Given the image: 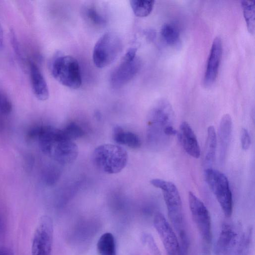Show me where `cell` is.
Returning a JSON list of instances; mask_svg holds the SVG:
<instances>
[{
    "mask_svg": "<svg viewBox=\"0 0 255 255\" xmlns=\"http://www.w3.org/2000/svg\"><path fill=\"white\" fill-rule=\"evenodd\" d=\"M174 119L173 109L167 100H160L153 106L148 115L147 128V139L152 148L163 149L177 134Z\"/></svg>",
    "mask_w": 255,
    "mask_h": 255,
    "instance_id": "1",
    "label": "cell"
},
{
    "mask_svg": "<svg viewBox=\"0 0 255 255\" xmlns=\"http://www.w3.org/2000/svg\"><path fill=\"white\" fill-rule=\"evenodd\" d=\"M151 184L162 191L169 218L180 236L182 245L187 244V238L184 228L182 204L181 197L175 185L161 179H153Z\"/></svg>",
    "mask_w": 255,
    "mask_h": 255,
    "instance_id": "2",
    "label": "cell"
},
{
    "mask_svg": "<svg viewBox=\"0 0 255 255\" xmlns=\"http://www.w3.org/2000/svg\"><path fill=\"white\" fill-rule=\"evenodd\" d=\"M96 166L109 174L121 172L128 161L127 151L123 147L113 144H104L97 147L93 154Z\"/></svg>",
    "mask_w": 255,
    "mask_h": 255,
    "instance_id": "3",
    "label": "cell"
},
{
    "mask_svg": "<svg viewBox=\"0 0 255 255\" xmlns=\"http://www.w3.org/2000/svg\"><path fill=\"white\" fill-rule=\"evenodd\" d=\"M51 73L59 83L69 88L77 89L82 84L79 63L71 56L61 55L56 58L52 64Z\"/></svg>",
    "mask_w": 255,
    "mask_h": 255,
    "instance_id": "4",
    "label": "cell"
},
{
    "mask_svg": "<svg viewBox=\"0 0 255 255\" xmlns=\"http://www.w3.org/2000/svg\"><path fill=\"white\" fill-rule=\"evenodd\" d=\"M122 42L116 33L108 32L97 40L93 51V60L99 68L108 66L117 58L122 50Z\"/></svg>",
    "mask_w": 255,
    "mask_h": 255,
    "instance_id": "5",
    "label": "cell"
},
{
    "mask_svg": "<svg viewBox=\"0 0 255 255\" xmlns=\"http://www.w3.org/2000/svg\"><path fill=\"white\" fill-rule=\"evenodd\" d=\"M206 181L215 196L225 215L229 217L233 212V198L229 182L222 172L212 168L204 171Z\"/></svg>",
    "mask_w": 255,
    "mask_h": 255,
    "instance_id": "6",
    "label": "cell"
},
{
    "mask_svg": "<svg viewBox=\"0 0 255 255\" xmlns=\"http://www.w3.org/2000/svg\"><path fill=\"white\" fill-rule=\"evenodd\" d=\"M188 201L193 220L202 240L204 252L208 254L212 242L209 212L202 201L191 191L188 194Z\"/></svg>",
    "mask_w": 255,
    "mask_h": 255,
    "instance_id": "7",
    "label": "cell"
},
{
    "mask_svg": "<svg viewBox=\"0 0 255 255\" xmlns=\"http://www.w3.org/2000/svg\"><path fill=\"white\" fill-rule=\"evenodd\" d=\"M53 225L51 218L43 216L37 224L31 246V255H51Z\"/></svg>",
    "mask_w": 255,
    "mask_h": 255,
    "instance_id": "8",
    "label": "cell"
},
{
    "mask_svg": "<svg viewBox=\"0 0 255 255\" xmlns=\"http://www.w3.org/2000/svg\"><path fill=\"white\" fill-rule=\"evenodd\" d=\"M48 154L61 164L72 163L78 155V147L73 141L66 138L62 129H56Z\"/></svg>",
    "mask_w": 255,
    "mask_h": 255,
    "instance_id": "9",
    "label": "cell"
},
{
    "mask_svg": "<svg viewBox=\"0 0 255 255\" xmlns=\"http://www.w3.org/2000/svg\"><path fill=\"white\" fill-rule=\"evenodd\" d=\"M153 225L168 255H183L178 239L162 214L158 212L155 215Z\"/></svg>",
    "mask_w": 255,
    "mask_h": 255,
    "instance_id": "10",
    "label": "cell"
},
{
    "mask_svg": "<svg viewBox=\"0 0 255 255\" xmlns=\"http://www.w3.org/2000/svg\"><path fill=\"white\" fill-rule=\"evenodd\" d=\"M140 67L141 61L137 56L132 60L123 59L111 73L110 79L111 86L116 89L124 86L136 75Z\"/></svg>",
    "mask_w": 255,
    "mask_h": 255,
    "instance_id": "11",
    "label": "cell"
},
{
    "mask_svg": "<svg viewBox=\"0 0 255 255\" xmlns=\"http://www.w3.org/2000/svg\"><path fill=\"white\" fill-rule=\"evenodd\" d=\"M239 234L234 227L224 224L215 246L216 255H234L239 248Z\"/></svg>",
    "mask_w": 255,
    "mask_h": 255,
    "instance_id": "12",
    "label": "cell"
},
{
    "mask_svg": "<svg viewBox=\"0 0 255 255\" xmlns=\"http://www.w3.org/2000/svg\"><path fill=\"white\" fill-rule=\"evenodd\" d=\"M222 42L219 37L213 40L204 77V84L206 87L212 85L215 81L218 74L222 55Z\"/></svg>",
    "mask_w": 255,
    "mask_h": 255,
    "instance_id": "13",
    "label": "cell"
},
{
    "mask_svg": "<svg viewBox=\"0 0 255 255\" xmlns=\"http://www.w3.org/2000/svg\"><path fill=\"white\" fill-rule=\"evenodd\" d=\"M178 139L186 152L194 158H198L200 156V149L195 135L190 125L183 122L177 133Z\"/></svg>",
    "mask_w": 255,
    "mask_h": 255,
    "instance_id": "14",
    "label": "cell"
},
{
    "mask_svg": "<svg viewBox=\"0 0 255 255\" xmlns=\"http://www.w3.org/2000/svg\"><path fill=\"white\" fill-rule=\"evenodd\" d=\"M30 73L34 95L39 100H46L49 95L47 83L38 67L32 62L30 63Z\"/></svg>",
    "mask_w": 255,
    "mask_h": 255,
    "instance_id": "15",
    "label": "cell"
},
{
    "mask_svg": "<svg viewBox=\"0 0 255 255\" xmlns=\"http://www.w3.org/2000/svg\"><path fill=\"white\" fill-rule=\"evenodd\" d=\"M232 130V118L230 115L226 114L223 116L221 118L218 133L220 158L221 161H223L225 158L230 142Z\"/></svg>",
    "mask_w": 255,
    "mask_h": 255,
    "instance_id": "16",
    "label": "cell"
},
{
    "mask_svg": "<svg viewBox=\"0 0 255 255\" xmlns=\"http://www.w3.org/2000/svg\"><path fill=\"white\" fill-rule=\"evenodd\" d=\"M217 144V138L215 128L210 126L207 129V136L206 141L204 164L206 168H212L214 163Z\"/></svg>",
    "mask_w": 255,
    "mask_h": 255,
    "instance_id": "17",
    "label": "cell"
},
{
    "mask_svg": "<svg viewBox=\"0 0 255 255\" xmlns=\"http://www.w3.org/2000/svg\"><path fill=\"white\" fill-rule=\"evenodd\" d=\"M113 139L117 143L126 145L131 148H138L141 145L140 139L137 134L130 131H125L119 126L114 128Z\"/></svg>",
    "mask_w": 255,
    "mask_h": 255,
    "instance_id": "18",
    "label": "cell"
},
{
    "mask_svg": "<svg viewBox=\"0 0 255 255\" xmlns=\"http://www.w3.org/2000/svg\"><path fill=\"white\" fill-rule=\"evenodd\" d=\"M97 251L100 255H116L114 237L110 233L103 234L97 243Z\"/></svg>",
    "mask_w": 255,
    "mask_h": 255,
    "instance_id": "19",
    "label": "cell"
},
{
    "mask_svg": "<svg viewBox=\"0 0 255 255\" xmlns=\"http://www.w3.org/2000/svg\"><path fill=\"white\" fill-rule=\"evenodd\" d=\"M241 6L248 30L253 34L255 27V1L242 0Z\"/></svg>",
    "mask_w": 255,
    "mask_h": 255,
    "instance_id": "20",
    "label": "cell"
},
{
    "mask_svg": "<svg viewBox=\"0 0 255 255\" xmlns=\"http://www.w3.org/2000/svg\"><path fill=\"white\" fill-rule=\"evenodd\" d=\"M154 1L144 0H131L130 5L134 14L137 17L148 16L152 11Z\"/></svg>",
    "mask_w": 255,
    "mask_h": 255,
    "instance_id": "21",
    "label": "cell"
},
{
    "mask_svg": "<svg viewBox=\"0 0 255 255\" xmlns=\"http://www.w3.org/2000/svg\"><path fill=\"white\" fill-rule=\"evenodd\" d=\"M82 13L86 20L95 26L102 27L106 23L105 17L95 6H85L82 10Z\"/></svg>",
    "mask_w": 255,
    "mask_h": 255,
    "instance_id": "22",
    "label": "cell"
},
{
    "mask_svg": "<svg viewBox=\"0 0 255 255\" xmlns=\"http://www.w3.org/2000/svg\"><path fill=\"white\" fill-rule=\"evenodd\" d=\"M161 35L164 41L171 46L176 44L180 38V33L176 26L171 23H165L161 29Z\"/></svg>",
    "mask_w": 255,
    "mask_h": 255,
    "instance_id": "23",
    "label": "cell"
},
{
    "mask_svg": "<svg viewBox=\"0 0 255 255\" xmlns=\"http://www.w3.org/2000/svg\"><path fill=\"white\" fill-rule=\"evenodd\" d=\"M62 131L66 138L73 141L83 136L85 133L80 126L73 122L67 125Z\"/></svg>",
    "mask_w": 255,
    "mask_h": 255,
    "instance_id": "24",
    "label": "cell"
},
{
    "mask_svg": "<svg viewBox=\"0 0 255 255\" xmlns=\"http://www.w3.org/2000/svg\"><path fill=\"white\" fill-rule=\"evenodd\" d=\"M142 240L154 255H160L159 250L152 237L149 234H144Z\"/></svg>",
    "mask_w": 255,
    "mask_h": 255,
    "instance_id": "25",
    "label": "cell"
},
{
    "mask_svg": "<svg viewBox=\"0 0 255 255\" xmlns=\"http://www.w3.org/2000/svg\"><path fill=\"white\" fill-rule=\"evenodd\" d=\"M12 110V105L9 100L0 93V111L5 114H9Z\"/></svg>",
    "mask_w": 255,
    "mask_h": 255,
    "instance_id": "26",
    "label": "cell"
},
{
    "mask_svg": "<svg viewBox=\"0 0 255 255\" xmlns=\"http://www.w3.org/2000/svg\"><path fill=\"white\" fill-rule=\"evenodd\" d=\"M241 142L242 149L244 150H248L251 146L250 135L248 130L245 128H243L241 131Z\"/></svg>",
    "mask_w": 255,
    "mask_h": 255,
    "instance_id": "27",
    "label": "cell"
},
{
    "mask_svg": "<svg viewBox=\"0 0 255 255\" xmlns=\"http://www.w3.org/2000/svg\"><path fill=\"white\" fill-rule=\"evenodd\" d=\"M0 255H8V254L4 249H0Z\"/></svg>",
    "mask_w": 255,
    "mask_h": 255,
    "instance_id": "28",
    "label": "cell"
}]
</instances>
